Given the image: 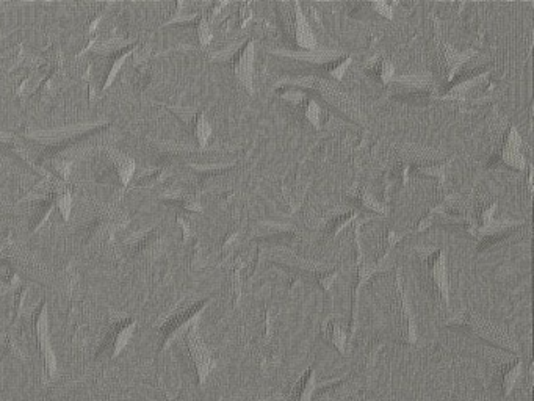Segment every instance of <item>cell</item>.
Segmentation results:
<instances>
[{
    "instance_id": "cell-1",
    "label": "cell",
    "mask_w": 534,
    "mask_h": 401,
    "mask_svg": "<svg viewBox=\"0 0 534 401\" xmlns=\"http://www.w3.org/2000/svg\"><path fill=\"white\" fill-rule=\"evenodd\" d=\"M188 339H190V345H192L193 355H195L199 373H201V375H206L207 370H209V356H207L206 351H204L203 345L199 344L198 337L190 334Z\"/></svg>"
},
{
    "instance_id": "cell-2",
    "label": "cell",
    "mask_w": 534,
    "mask_h": 401,
    "mask_svg": "<svg viewBox=\"0 0 534 401\" xmlns=\"http://www.w3.org/2000/svg\"><path fill=\"white\" fill-rule=\"evenodd\" d=\"M201 308H203V303L196 304V306H192V308L187 309V311L174 315L170 322L166 323L165 328H163V334L168 336V334L173 333L174 329L179 328L182 323L187 322L188 318L192 317L193 314H196Z\"/></svg>"
}]
</instances>
